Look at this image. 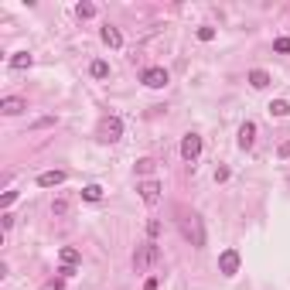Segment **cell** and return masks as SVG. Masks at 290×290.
<instances>
[{
    "label": "cell",
    "mask_w": 290,
    "mask_h": 290,
    "mask_svg": "<svg viewBox=\"0 0 290 290\" xmlns=\"http://www.w3.org/2000/svg\"><path fill=\"white\" fill-rule=\"evenodd\" d=\"M181 232H184V239L192 242L194 250H202V246H205V222H202V215L181 212Z\"/></svg>",
    "instance_id": "obj_1"
},
{
    "label": "cell",
    "mask_w": 290,
    "mask_h": 290,
    "mask_svg": "<svg viewBox=\"0 0 290 290\" xmlns=\"http://www.w3.org/2000/svg\"><path fill=\"white\" fill-rule=\"evenodd\" d=\"M157 260H160V246H157L154 239H147V242H140L134 252V270L136 273H144V270H150Z\"/></svg>",
    "instance_id": "obj_2"
},
{
    "label": "cell",
    "mask_w": 290,
    "mask_h": 290,
    "mask_svg": "<svg viewBox=\"0 0 290 290\" xmlns=\"http://www.w3.org/2000/svg\"><path fill=\"white\" fill-rule=\"evenodd\" d=\"M120 136H123V123H120V116H110V120L99 123V140H102V144H116Z\"/></svg>",
    "instance_id": "obj_3"
},
{
    "label": "cell",
    "mask_w": 290,
    "mask_h": 290,
    "mask_svg": "<svg viewBox=\"0 0 290 290\" xmlns=\"http://www.w3.org/2000/svg\"><path fill=\"white\" fill-rule=\"evenodd\" d=\"M198 154H202V136H198V134H188L184 140H181V157H184L188 164H194V160H198Z\"/></svg>",
    "instance_id": "obj_4"
},
{
    "label": "cell",
    "mask_w": 290,
    "mask_h": 290,
    "mask_svg": "<svg viewBox=\"0 0 290 290\" xmlns=\"http://www.w3.org/2000/svg\"><path fill=\"white\" fill-rule=\"evenodd\" d=\"M140 82H144V86H147V89H164V86H168V68H147V72H144V76H140Z\"/></svg>",
    "instance_id": "obj_5"
},
{
    "label": "cell",
    "mask_w": 290,
    "mask_h": 290,
    "mask_svg": "<svg viewBox=\"0 0 290 290\" xmlns=\"http://www.w3.org/2000/svg\"><path fill=\"white\" fill-rule=\"evenodd\" d=\"M28 110V99H20V96H4L0 99V113L4 116H20Z\"/></svg>",
    "instance_id": "obj_6"
},
{
    "label": "cell",
    "mask_w": 290,
    "mask_h": 290,
    "mask_svg": "<svg viewBox=\"0 0 290 290\" xmlns=\"http://www.w3.org/2000/svg\"><path fill=\"white\" fill-rule=\"evenodd\" d=\"M218 270L226 273V276H236V273H239V252L226 250L222 256H218Z\"/></svg>",
    "instance_id": "obj_7"
},
{
    "label": "cell",
    "mask_w": 290,
    "mask_h": 290,
    "mask_svg": "<svg viewBox=\"0 0 290 290\" xmlns=\"http://www.w3.org/2000/svg\"><path fill=\"white\" fill-rule=\"evenodd\" d=\"M136 192H140V198H144L147 205H157V202H160V184H157V181H140Z\"/></svg>",
    "instance_id": "obj_8"
},
{
    "label": "cell",
    "mask_w": 290,
    "mask_h": 290,
    "mask_svg": "<svg viewBox=\"0 0 290 290\" xmlns=\"http://www.w3.org/2000/svg\"><path fill=\"white\" fill-rule=\"evenodd\" d=\"M99 38H102V44H110V48H123V34L116 28H110V24L99 31Z\"/></svg>",
    "instance_id": "obj_9"
},
{
    "label": "cell",
    "mask_w": 290,
    "mask_h": 290,
    "mask_svg": "<svg viewBox=\"0 0 290 290\" xmlns=\"http://www.w3.org/2000/svg\"><path fill=\"white\" fill-rule=\"evenodd\" d=\"M65 181V171H44L38 174V188H55V184H62Z\"/></svg>",
    "instance_id": "obj_10"
},
{
    "label": "cell",
    "mask_w": 290,
    "mask_h": 290,
    "mask_svg": "<svg viewBox=\"0 0 290 290\" xmlns=\"http://www.w3.org/2000/svg\"><path fill=\"white\" fill-rule=\"evenodd\" d=\"M252 140H256V126H252V123H242V126H239V147L250 150Z\"/></svg>",
    "instance_id": "obj_11"
},
{
    "label": "cell",
    "mask_w": 290,
    "mask_h": 290,
    "mask_svg": "<svg viewBox=\"0 0 290 290\" xmlns=\"http://www.w3.org/2000/svg\"><path fill=\"white\" fill-rule=\"evenodd\" d=\"M250 86L252 89H266V86H270V76H266L263 68H252L250 72Z\"/></svg>",
    "instance_id": "obj_12"
},
{
    "label": "cell",
    "mask_w": 290,
    "mask_h": 290,
    "mask_svg": "<svg viewBox=\"0 0 290 290\" xmlns=\"http://www.w3.org/2000/svg\"><path fill=\"white\" fill-rule=\"evenodd\" d=\"M58 260H62V266H78V250H72V246H65V250L58 252Z\"/></svg>",
    "instance_id": "obj_13"
},
{
    "label": "cell",
    "mask_w": 290,
    "mask_h": 290,
    "mask_svg": "<svg viewBox=\"0 0 290 290\" xmlns=\"http://www.w3.org/2000/svg\"><path fill=\"white\" fill-rule=\"evenodd\" d=\"M10 68H18V72L31 68V55H28V52H18V55H10Z\"/></svg>",
    "instance_id": "obj_14"
},
{
    "label": "cell",
    "mask_w": 290,
    "mask_h": 290,
    "mask_svg": "<svg viewBox=\"0 0 290 290\" xmlns=\"http://www.w3.org/2000/svg\"><path fill=\"white\" fill-rule=\"evenodd\" d=\"M270 116H290V102L287 99H273L270 102Z\"/></svg>",
    "instance_id": "obj_15"
},
{
    "label": "cell",
    "mask_w": 290,
    "mask_h": 290,
    "mask_svg": "<svg viewBox=\"0 0 290 290\" xmlns=\"http://www.w3.org/2000/svg\"><path fill=\"white\" fill-rule=\"evenodd\" d=\"M89 72H92V78H106V76H110V65H106L102 58H96V62L89 65Z\"/></svg>",
    "instance_id": "obj_16"
},
{
    "label": "cell",
    "mask_w": 290,
    "mask_h": 290,
    "mask_svg": "<svg viewBox=\"0 0 290 290\" xmlns=\"http://www.w3.org/2000/svg\"><path fill=\"white\" fill-rule=\"evenodd\" d=\"M82 198H86V202H99V198H102V188H99V184H86V188H82Z\"/></svg>",
    "instance_id": "obj_17"
},
{
    "label": "cell",
    "mask_w": 290,
    "mask_h": 290,
    "mask_svg": "<svg viewBox=\"0 0 290 290\" xmlns=\"http://www.w3.org/2000/svg\"><path fill=\"white\" fill-rule=\"evenodd\" d=\"M52 215H55V218H65V215H68V202H65V198H55V202H52Z\"/></svg>",
    "instance_id": "obj_18"
},
{
    "label": "cell",
    "mask_w": 290,
    "mask_h": 290,
    "mask_svg": "<svg viewBox=\"0 0 290 290\" xmlns=\"http://www.w3.org/2000/svg\"><path fill=\"white\" fill-rule=\"evenodd\" d=\"M154 168H157V164L150 160V157H140V160H136V171H140V174H150Z\"/></svg>",
    "instance_id": "obj_19"
},
{
    "label": "cell",
    "mask_w": 290,
    "mask_h": 290,
    "mask_svg": "<svg viewBox=\"0 0 290 290\" xmlns=\"http://www.w3.org/2000/svg\"><path fill=\"white\" fill-rule=\"evenodd\" d=\"M78 18H96V4H78Z\"/></svg>",
    "instance_id": "obj_20"
},
{
    "label": "cell",
    "mask_w": 290,
    "mask_h": 290,
    "mask_svg": "<svg viewBox=\"0 0 290 290\" xmlns=\"http://www.w3.org/2000/svg\"><path fill=\"white\" fill-rule=\"evenodd\" d=\"M273 52L287 55V52H290V38H276V41H273Z\"/></svg>",
    "instance_id": "obj_21"
},
{
    "label": "cell",
    "mask_w": 290,
    "mask_h": 290,
    "mask_svg": "<svg viewBox=\"0 0 290 290\" xmlns=\"http://www.w3.org/2000/svg\"><path fill=\"white\" fill-rule=\"evenodd\" d=\"M215 38V28H198V41H212Z\"/></svg>",
    "instance_id": "obj_22"
},
{
    "label": "cell",
    "mask_w": 290,
    "mask_h": 290,
    "mask_svg": "<svg viewBox=\"0 0 290 290\" xmlns=\"http://www.w3.org/2000/svg\"><path fill=\"white\" fill-rule=\"evenodd\" d=\"M157 232H160V222H157V218H150V222H147V236H150V239H154Z\"/></svg>",
    "instance_id": "obj_23"
},
{
    "label": "cell",
    "mask_w": 290,
    "mask_h": 290,
    "mask_svg": "<svg viewBox=\"0 0 290 290\" xmlns=\"http://www.w3.org/2000/svg\"><path fill=\"white\" fill-rule=\"evenodd\" d=\"M14 198H18V192H7L4 198H0V205H4V208H10V205H14Z\"/></svg>",
    "instance_id": "obj_24"
},
{
    "label": "cell",
    "mask_w": 290,
    "mask_h": 290,
    "mask_svg": "<svg viewBox=\"0 0 290 290\" xmlns=\"http://www.w3.org/2000/svg\"><path fill=\"white\" fill-rule=\"evenodd\" d=\"M144 290H157V280H154V276H150V280L144 284Z\"/></svg>",
    "instance_id": "obj_25"
}]
</instances>
